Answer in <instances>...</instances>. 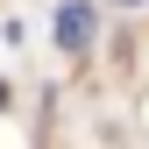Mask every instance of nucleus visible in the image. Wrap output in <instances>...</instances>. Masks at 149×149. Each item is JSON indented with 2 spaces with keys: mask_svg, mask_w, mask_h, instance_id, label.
<instances>
[{
  "mask_svg": "<svg viewBox=\"0 0 149 149\" xmlns=\"http://www.w3.org/2000/svg\"><path fill=\"white\" fill-rule=\"evenodd\" d=\"M57 43L64 50H85L92 43V7H85V0H64V7H57Z\"/></svg>",
  "mask_w": 149,
  "mask_h": 149,
  "instance_id": "f257e3e1",
  "label": "nucleus"
},
{
  "mask_svg": "<svg viewBox=\"0 0 149 149\" xmlns=\"http://www.w3.org/2000/svg\"><path fill=\"white\" fill-rule=\"evenodd\" d=\"M121 7H135V0H121Z\"/></svg>",
  "mask_w": 149,
  "mask_h": 149,
  "instance_id": "f03ea898",
  "label": "nucleus"
},
{
  "mask_svg": "<svg viewBox=\"0 0 149 149\" xmlns=\"http://www.w3.org/2000/svg\"><path fill=\"white\" fill-rule=\"evenodd\" d=\"M0 100H7V92H0Z\"/></svg>",
  "mask_w": 149,
  "mask_h": 149,
  "instance_id": "7ed1b4c3",
  "label": "nucleus"
}]
</instances>
